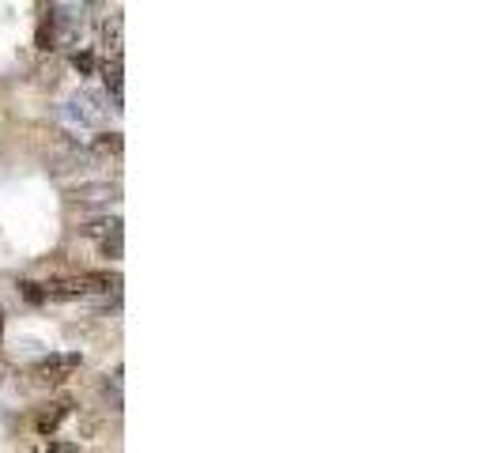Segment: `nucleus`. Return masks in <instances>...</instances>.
Listing matches in <instances>:
<instances>
[{"instance_id":"nucleus-1","label":"nucleus","mask_w":502,"mask_h":453,"mask_svg":"<svg viewBox=\"0 0 502 453\" xmlns=\"http://www.w3.org/2000/svg\"><path fill=\"white\" fill-rule=\"evenodd\" d=\"M80 366H83V359L76 356V351H57V356L38 359V363L31 366V378L42 381V386H61V381L72 378Z\"/></svg>"},{"instance_id":"nucleus-2","label":"nucleus","mask_w":502,"mask_h":453,"mask_svg":"<svg viewBox=\"0 0 502 453\" xmlns=\"http://www.w3.org/2000/svg\"><path fill=\"white\" fill-rule=\"evenodd\" d=\"M83 234L99 238V250L106 257H121V219H99V223L83 226Z\"/></svg>"},{"instance_id":"nucleus-3","label":"nucleus","mask_w":502,"mask_h":453,"mask_svg":"<svg viewBox=\"0 0 502 453\" xmlns=\"http://www.w3.org/2000/svg\"><path fill=\"white\" fill-rule=\"evenodd\" d=\"M68 416H72V401H53V404H46V408L38 412L34 427H38L42 434H53V431H57Z\"/></svg>"},{"instance_id":"nucleus-4","label":"nucleus","mask_w":502,"mask_h":453,"mask_svg":"<svg viewBox=\"0 0 502 453\" xmlns=\"http://www.w3.org/2000/svg\"><path fill=\"white\" fill-rule=\"evenodd\" d=\"M76 283H80V295H106V291L118 288L121 276H114V273H80Z\"/></svg>"},{"instance_id":"nucleus-5","label":"nucleus","mask_w":502,"mask_h":453,"mask_svg":"<svg viewBox=\"0 0 502 453\" xmlns=\"http://www.w3.org/2000/svg\"><path fill=\"white\" fill-rule=\"evenodd\" d=\"M103 42H106V46H114V57H118V46H121V16H110L103 23Z\"/></svg>"},{"instance_id":"nucleus-6","label":"nucleus","mask_w":502,"mask_h":453,"mask_svg":"<svg viewBox=\"0 0 502 453\" xmlns=\"http://www.w3.org/2000/svg\"><path fill=\"white\" fill-rule=\"evenodd\" d=\"M106 91H114V98H121V57H114V65L106 68Z\"/></svg>"},{"instance_id":"nucleus-7","label":"nucleus","mask_w":502,"mask_h":453,"mask_svg":"<svg viewBox=\"0 0 502 453\" xmlns=\"http://www.w3.org/2000/svg\"><path fill=\"white\" fill-rule=\"evenodd\" d=\"M72 68L80 76H91L95 73V57L87 53V50H80V53H72Z\"/></svg>"},{"instance_id":"nucleus-8","label":"nucleus","mask_w":502,"mask_h":453,"mask_svg":"<svg viewBox=\"0 0 502 453\" xmlns=\"http://www.w3.org/2000/svg\"><path fill=\"white\" fill-rule=\"evenodd\" d=\"M34 453H80L72 442H57V438H49V442L46 446H38Z\"/></svg>"},{"instance_id":"nucleus-9","label":"nucleus","mask_w":502,"mask_h":453,"mask_svg":"<svg viewBox=\"0 0 502 453\" xmlns=\"http://www.w3.org/2000/svg\"><path fill=\"white\" fill-rule=\"evenodd\" d=\"M19 291H23L31 303H42V299H46V291H42V283H19Z\"/></svg>"}]
</instances>
